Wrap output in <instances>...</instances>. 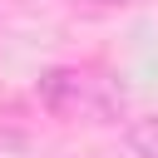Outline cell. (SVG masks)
I'll return each mask as SVG.
<instances>
[{
    "instance_id": "obj_1",
    "label": "cell",
    "mask_w": 158,
    "mask_h": 158,
    "mask_svg": "<svg viewBox=\"0 0 158 158\" xmlns=\"http://www.w3.org/2000/svg\"><path fill=\"white\" fill-rule=\"evenodd\" d=\"M35 94L64 123H114L123 114V84L109 69H89V64H54V69H44Z\"/></svg>"
},
{
    "instance_id": "obj_2",
    "label": "cell",
    "mask_w": 158,
    "mask_h": 158,
    "mask_svg": "<svg viewBox=\"0 0 158 158\" xmlns=\"http://www.w3.org/2000/svg\"><path fill=\"white\" fill-rule=\"evenodd\" d=\"M123 143L133 158H158V114H143L123 128Z\"/></svg>"
},
{
    "instance_id": "obj_3",
    "label": "cell",
    "mask_w": 158,
    "mask_h": 158,
    "mask_svg": "<svg viewBox=\"0 0 158 158\" xmlns=\"http://www.w3.org/2000/svg\"><path fill=\"white\" fill-rule=\"evenodd\" d=\"M79 5H99V10H118V5H133V0H79Z\"/></svg>"
}]
</instances>
